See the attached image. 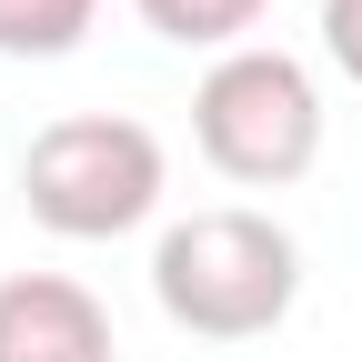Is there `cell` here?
Returning a JSON list of instances; mask_svg holds the SVG:
<instances>
[{
  "mask_svg": "<svg viewBox=\"0 0 362 362\" xmlns=\"http://www.w3.org/2000/svg\"><path fill=\"white\" fill-rule=\"evenodd\" d=\"M151 302L192 342H262V332H282L292 302H302V242L272 211L211 202V211L171 221L151 242Z\"/></svg>",
  "mask_w": 362,
  "mask_h": 362,
  "instance_id": "cell-1",
  "label": "cell"
},
{
  "mask_svg": "<svg viewBox=\"0 0 362 362\" xmlns=\"http://www.w3.org/2000/svg\"><path fill=\"white\" fill-rule=\"evenodd\" d=\"M161 192H171V151H161V131L131 121V111H71V121H51L21 151V202H30L40 232H61V242L141 232L161 211Z\"/></svg>",
  "mask_w": 362,
  "mask_h": 362,
  "instance_id": "cell-2",
  "label": "cell"
},
{
  "mask_svg": "<svg viewBox=\"0 0 362 362\" xmlns=\"http://www.w3.org/2000/svg\"><path fill=\"white\" fill-rule=\"evenodd\" d=\"M192 141L221 181H242V192H282L322 161V90L292 51H221L192 90Z\"/></svg>",
  "mask_w": 362,
  "mask_h": 362,
  "instance_id": "cell-3",
  "label": "cell"
},
{
  "mask_svg": "<svg viewBox=\"0 0 362 362\" xmlns=\"http://www.w3.org/2000/svg\"><path fill=\"white\" fill-rule=\"evenodd\" d=\"M0 362H111V312L71 272H11L0 282Z\"/></svg>",
  "mask_w": 362,
  "mask_h": 362,
  "instance_id": "cell-4",
  "label": "cell"
},
{
  "mask_svg": "<svg viewBox=\"0 0 362 362\" xmlns=\"http://www.w3.org/2000/svg\"><path fill=\"white\" fill-rule=\"evenodd\" d=\"M101 0H0V61H71Z\"/></svg>",
  "mask_w": 362,
  "mask_h": 362,
  "instance_id": "cell-5",
  "label": "cell"
},
{
  "mask_svg": "<svg viewBox=\"0 0 362 362\" xmlns=\"http://www.w3.org/2000/svg\"><path fill=\"white\" fill-rule=\"evenodd\" d=\"M161 40H181V51H242V30L272 11V0H131Z\"/></svg>",
  "mask_w": 362,
  "mask_h": 362,
  "instance_id": "cell-6",
  "label": "cell"
},
{
  "mask_svg": "<svg viewBox=\"0 0 362 362\" xmlns=\"http://www.w3.org/2000/svg\"><path fill=\"white\" fill-rule=\"evenodd\" d=\"M322 51L342 81H362V0H322Z\"/></svg>",
  "mask_w": 362,
  "mask_h": 362,
  "instance_id": "cell-7",
  "label": "cell"
}]
</instances>
